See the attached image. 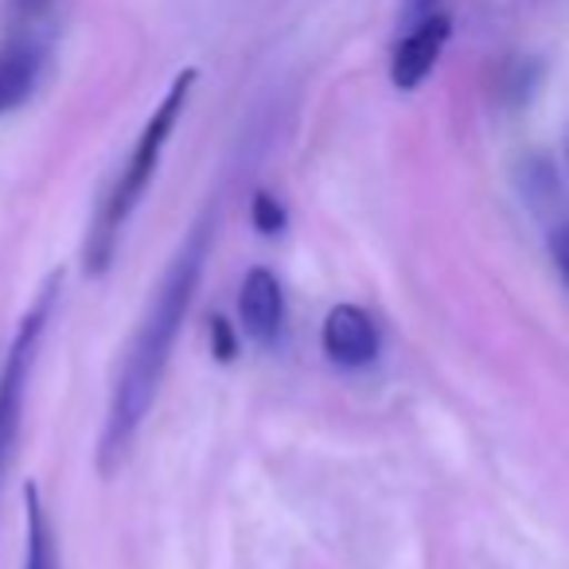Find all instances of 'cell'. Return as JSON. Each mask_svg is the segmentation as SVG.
I'll list each match as a JSON object with an SVG mask.
<instances>
[{
	"instance_id": "cell-1",
	"label": "cell",
	"mask_w": 569,
	"mask_h": 569,
	"mask_svg": "<svg viewBox=\"0 0 569 569\" xmlns=\"http://www.w3.org/2000/svg\"><path fill=\"white\" fill-rule=\"evenodd\" d=\"M211 238H214V214H203L188 230L176 258L168 261L157 293L144 305V317L137 325L133 340L121 351L110 406H106L102 437H98V472L102 476H113L126 465L129 449H133L137 433H141L144 418H149L152 398H157L160 379L168 371V359H172L176 336H180L183 320H188L191 297H196L199 277H203Z\"/></svg>"
},
{
	"instance_id": "cell-2",
	"label": "cell",
	"mask_w": 569,
	"mask_h": 569,
	"mask_svg": "<svg viewBox=\"0 0 569 569\" xmlns=\"http://www.w3.org/2000/svg\"><path fill=\"white\" fill-rule=\"evenodd\" d=\"M196 79H199L196 67L176 74L172 87L160 98V106L149 113V121H144L133 152H129V160L121 164V176L113 180V188L106 191L102 207H98L94 222H90L87 250H82V266H87L90 277H102L106 269L113 266L121 227H126L129 214L137 211V203H141L144 191H149L152 176H157V168H160V157H164V149H168V137L176 133V121L183 118V106H188Z\"/></svg>"
},
{
	"instance_id": "cell-3",
	"label": "cell",
	"mask_w": 569,
	"mask_h": 569,
	"mask_svg": "<svg viewBox=\"0 0 569 569\" xmlns=\"http://www.w3.org/2000/svg\"><path fill=\"white\" fill-rule=\"evenodd\" d=\"M59 281H63L59 273H51L48 281H43V289L36 293V301L28 305V312L20 317L17 336H12V348H9V356H4V367H0V483H4V476H9V468H12V457H17L28 382H32L36 351H40V340H43V332H48L51 309H56Z\"/></svg>"
},
{
	"instance_id": "cell-4",
	"label": "cell",
	"mask_w": 569,
	"mask_h": 569,
	"mask_svg": "<svg viewBox=\"0 0 569 569\" xmlns=\"http://www.w3.org/2000/svg\"><path fill=\"white\" fill-rule=\"evenodd\" d=\"M48 67V40L40 28L32 32H4L0 40V118L28 102L36 94Z\"/></svg>"
},
{
	"instance_id": "cell-5",
	"label": "cell",
	"mask_w": 569,
	"mask_h": 569,
	"mask_svg": "<svg viewBox=\"0 0 569 569\" xmlns=\"http://www.w3.org/2000/svg\"><path fill=\"white\" fill-rule=\"evenodd\" d=\"M449 36H452V20L445 12H429L418 24L406 28V36L395 48V59H390V82L398 90H418L433 74Z\"/></svg>"
},
{
	"instance_id": "cell-6",
	"label": "cell",
	"mask_w": 569,
	"mask_h": 569,
	"mask_svg": "<svg viewBox=\"0 0 569 569\" xmlns=\"http://www.w3.org/2000/svg\"><path fill=\"white\" fill-rule=\"evenodd\" d=\"M320 348L340 367H367L379 356V325L359 305H336L320 328Z\"/></svg>"
},
{
	"instance_id": "cell-7",
	"label": "cell",
	"mask_w": 569,
	"mask_h": 569,
	"mask_svg": "<svg viewBox=\"0 0 569 569\" xmlns=\"http://www.w3.org/2000/svg\"><path fill=\"white\" fill-rule=\"evenodd\" d=\"M238 320H242L246 336H250L258 348H273L277 336H281L284 293H281V281H277L266 266L246 273L242 289H238Z\"/></svg>"
},
{
	"instance_id": "cell-8",
	"label": "cell",
	"mask_w": 569,
	"mask_h": 569,
	"mask_svg": "<svg viewBox=\"0 0 569 569\" xmlns=\"http://www.w3.org/2000/svg\"><path fill=\"white\" fill-rule=\"evenodd\" d=\"M20 569H59L56 527L32 480L24 483V566Z\"/></svg>"
},
{
	"instance_id": "cell-9",
	"label": "cell",
	"mask_w": 569,
	"mask_h": 569,
	"mask_svg": "<svg viewBox=\"0 0 569 569\" xmlns=\"http://www.w3.org/2000/svg\"><path fill=\"white\" fill-rule=\"evenodd\" d=\"M56 0H4L0 4V20H4V32H32L43 24V17L51 12Z\"/></svg>"
},
{
	"instance_id": "cell-10",
	"label": "cell",
	"mask_w": 569,
	"mask_h": 569,
	"mask_svg": "<svg viewBox=\"0 0 569 569\" xmlns=\"http://www.w3.org/2000/svg\"><path fill=\"white\" fill-rule=\"evenodd\" d=\"M250 219H253V227H258L261 234H281V230H284V207L277 203L269 191H258V196H253V203H250Z\"/></svg>"
},
{
	"instance_id": "cell-11",
	"label": "cell",
	"mask_w": 569,
	"mask_h": 569,
	"mask_svg": "<svg viewBox=\"0 0 569 569\" xmlns=\"http://www.w3.org/2000/svg\"><path fill=\"white\" fill-rule=\"evenodd\" d=\"M211 351H214V359H219V363H230V359L238 356V340H234V332H230V325L222 317L211 320Z\"/></svg>"
},
{
	"instance_id": "cell-12",
	"label": "cell",
	"mask_w": 569,
	"mask_h": 569,
	"mask_svg": "<svg viewBox=\"0 0 569 569\" xmlns=\"http://www.w3.org/2000/svg\"><path fill=\"white\" fill-rule=\"evenodd\" d=\"M429 12H437V0H406V28L418 24L421 17H429Z\"/></svg>"
},
{
	"instance_id": "cell-13",
	"label": "cell",
	"mask_w": 569,
	"mask_h": 569,
	"mask_svg": "<svg viewBox=\"0 0 569 569\" xmlns=\"http://www.w3.org/2000/svg\"><path fill=\"white\" fill-rule=\"evenodd\" d=\"M553 258H558L561 273H566V281H569V230H561V234L553 238Z\"/></svg>"
}]
</instances>
